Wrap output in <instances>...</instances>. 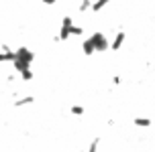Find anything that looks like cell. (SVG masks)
I'll use <instances>...</instances> for the list:
<instances>
[{
	"label": "cell",
	"mask_w": 155,
	"mask_h": 152,
	"mask_svg": "<svg viewBox=\"0 0 155 152\" xmlns=\"http://www.w3.org/2000/svg\"><path fill=\"white\" fill-rule=\"evenodd\" d=\"M71 24H74V16H63V18H61V26L70 29Z\"/></svg>",
	"instance_id": "cell-13"
},
{
	"label": "cell",
	"mask_w": 155,
	"mask_h": 152,
	"mask_svg": "<svg viewBox=\"0 0 155 152\" xmlns=\"http://www.w3.org/2000/svg\"><path fill=\"white\" fill-rule=\"evenodd\" d=\"M33 101H35L33 95H25V98H21V99H15L12 106H15V107H25V106H31Z\"/></svg>",
	"instance_id": "cell-7"
},
{
	"label": "cell",
	"mask_w": 155,
	"mask_h": 152,
	"mask_svg": "<svg viewBox=\"0 0 155 152\" xmlns=\"http://www.w3.org/2000/svg\"><path fill=\"white\" fill-rule=\"evenodd\" d=\"M98 144H100V138H94L92 142H90V146H88V150H90V152L98 150Z\"/></svg>",
	"instance_id": "cell-14"
},
{
	"label": "cell",
	"mask_w": 155,
	"mask_h": 152,
	"mask_svg": "<svg viewBox=\"0 0 155 152\" xmlns=\"http://www.w3.org/2000/svg\"><path fill=\"white\" fill-rule=\"evenodd\" d=\"M82 53H84L86 57H92V55L96 53V49H94V45H92V41H90V37H88L84 43H82Z\"/></svg>",
	"instance_id": "cell-6"
},
{
	"label": "cell",
	"mask_w": 155,
	"mask_h": 152,
	"mask_svg": "<svg viewBox=\"0 0 155 152\" xmlns=\"http://www.w3.org/2000/svg\"><path fill=\"white\" fill-rule=\"evenodd\" d=\"M133 124H135L137 128H151V126H153V122L149 120V118H141V116H137V118L133 120Z\"/></svg>",
	"instance_id": "cell-8"
},
{
	"label": "cell",
	"mask_w": 155,
	"mask_h": 152,
	"mask_svg": "<svg viewBox=\"0 0 155 152\" xmlns=\"http://www.w3.org/2000/svg\"><path fill=\"white\" fill-rule=\"evenodd\" d=\"M124 41H127V33H124V30L114 33V37L110 39V49H112V51H120L123 45H124Z\"/></svg>",
	"instance_id": "cell-3"
},
{
	"label": "cell",
	"mask_w": 155,
	"mask_h": 152,
	"mask_svg": "<svg viewBox=\"0 0 155 152\" xmlns=\"http://www.w3.org/2000/svg\"><path fill=\"white\" fill-rule=\"evenodd\" d=\"M18 77H21V81H33V71H31V67H27V69H23L21 73H18Z\"/></svg>",
	"instance_id": "cell-11"
},
{
	"label": "cell",
	"mask_w": 155,
	"mask_h": 152,
	"mask_svg": "<svg viewBox=\"0 0 155 152\" xmlns=\"http://www.w3.org/2000/svg\"><path fill=\"white\" fill-rule=\"evenodd\" d=\"M70 112H71L74 116H84L86 110H84V106H71V107H70Z\"/></svg>",
	"instance_id": "cell-12"
},
{
	"label": "cell",
	"mask_w": 155,
	"mask_h": 152,
	"mask_svg": "<svg viewBox=\"0 0 155 152\" xmlns=\"http://www.w3.org/2000/svg\"><path fill=\"white\" fill-rule=\"evenodd\" d=\"M12 59H15V51L8 45H2L0 47V63H12Z\"/></svg>",
	"instance_id": "cell-4"
},
{
	"label": "cell",
	"mask_w": 155,
	"mask_h": 152,
	"mask_svg": "<svg viewBox=\"0 0 155 152\" xmlns=\"http://www.w3.org/2000/svg\"><path fill=\"white\" fill-rule=\"evenodd\" d=\"M90 6H92V0H80L78 12H80V14H86V12H90Z\"/></svg>",
	"instance_id": "cell-9"
},
{
	"label": "cell",
	"mask_w": 155,
	"mask_h": 152,
	"mask_svg": "<svg viewBox=\"0 0 155 152\" xmlns=\"http://www.w3.org/2000/svg\"><path fill=\"white\" fill-rule=\"evenodd\" d=\"M57 0H43V4H47V6H53Z\"/></svg>",
	"instance_id": "cell-16"
},
{
	"label": "cell",
	"mask_w": 155,
	"mask_h": 152,
	"mask_svg": "<svg viewBox=\"0 0 155 152\" xmlns=\"http://www.w3.org/2000/svg\"><path fill=\"white\" fill-rule=\"evenodd\" d=\"M90 41H92L96 53H104V51L110 49V41L104 33H94V35H90Z\"/></svg>",
	"instance_id": "cell-2"
},
{
	"label": "cell",
	"mask_w": 155,
	"mask_h": 152,
	"mask_svg": "<svg viewBox=\"0 0 155 152\" xmlns=\"http://www.w3.org/2000/svg\"><path fill=\"white\" fill-rule=\"evenodd\" d=\"M33 61H35V53H33L29 47H18L15 51V59H12V67L16 73H21L23 69L31 67Z\"/></svg>",
	"instance_id": "cell-1"
},
{
	"label": "cell",
	"mask_w": 155,
	"mask_h": 152,
	"mask_svg": "<svg viewBox=\"0 0 155 152\" xmlns=\"http://www.w3.org/2000/svg\"><path fill=\"white\" fill-rule=\"evenodd\" d=\"M82 35H84V26L74 23V24L70 26V37H82Z\"/></svg>",
	"instance_id": "cell-10"
},
{
	"label": "cell",
	"mask_w": 155,
	"mask_h": 152,
	"mask_svg": "<svg viewBox=\"0 0 155 152\" xmlns=\"http://www.w3.org/2000/svg\"><path fill=\"white\" fill-rule=\"evenodd\" d=\"M112 85H120V75H114V77H112Z\"/></svg>",
	"instance_id": "cell-15"
},
{
	"label": "cell",
	"mask_w": 155,
	"mask_h": 152,
	"mask_svg": "<svg viewBox=\"0 0 155 152\" xmlns=\"http://www.w3.org/2000/svg\"><path fill=\"white\" fill-rule=\"evenodd\" d=\"M110 4V0H92V6H90V12H94V14H100L104 8Z\"/></svg>",
	"instance_id": "cell-5"
}]
</instances>
